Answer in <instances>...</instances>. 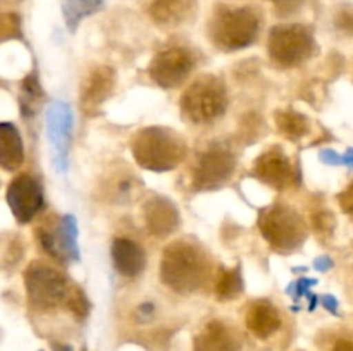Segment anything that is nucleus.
Listing matches in <instances>:
<instances>
[{
	"instance_id": "f257e3e1",
	"label": "nucleus",
	"mask_w": 353,
	"mask_h": 351,
	"mask_svg": "<svg viewBox=\"0 0 353 351\" xmlns=\"http://www.w3.org/2000/svg\"><path fill=\"white\" fill-rule=\"evenodd\" d=\"M210 274L205 251L190 241H174L164 248L161 260V281L179 295H190L203 288Z\"/></svg>"
},
{
	"instance_id": "f03ea898",
	"label": "nucleus",
	"mask_w": 353,
	"mask_h": 351,
	"mask_svg": "<svg viewBox=\"0 0 353 351\" xmlns=\"http://www.w3.org/2000/svg\"><path fill=\"white\" fill-rule=\"evenodd\" d=\"M131 153L140 167L169 172L186 158L188 148L176 131L162 126L143 127L131 140Z\"/></svg>"
},
{
	"instance_id": "7ed1b4c3",
	"label": "nucleus",
	"mask_w": 353,
	"mask_h": 351,
	"mask_svg": "<svg viewBox=\"0 0 353 351\" xmlns=\"http://www.w3.org/2000/svg\"><path fill=\"white\" fill-rule=\"evenodd\" d=\"M261 16L252 7L219 6L209 23V38L221 52H236L257 40Z\"/></svg>"
},
{
	"instance_id": "20e7f679",
	"label": "nucleus",
	"mask_w": 353,
	"mask_h": 351,
	"mask_svg": "<svg viewBox=\"0 0 353 351\" xmlns=\"http://www.w3.org/2000/svg\"><path fill=\"white\" fill-rule=\"evenodd\" d=\"M259 229L269 246L278 253L299 250L307 237L302 215L285 203H272L262 209L259 213Z\"/></svg>"
},
{
	"instance_id": "39448f33",
	"label": "nucleus",
	"mask_w": 353,
	"mask_h": 351,
	"mask_svg": "<svg viewBox=\"0 0 353 351\" xmlns=\"http://www.w3.org/2000/svg\"><path fill=\"white\" fill-rule=\"evenodd\" d=\"M179 107L188 123H214L228 109L226 85L216 76H202L183 93Z\"/></svg>"
},
{
	"instance_id": "423d86ee",
	"label": "nucleus",
	"mask_w": 353,
	"mask_h": 351,
	"mask_svg": "<svg viewBox=\"0 0 353 351\" xmlns=\"http://www.w3.org/2000/svg\"><path fill=\"white\" fill-rule=\"evenodd\" d=\"M268 52L278 67H296L316 52L312 31L303 24H279L269 33Z\"/></svg>"
},
{
	"instance_id": "0eeeda50",
	"label": "nucleus",
	"mask_w": 353,
	"mask_h": 351,
	"mask_svg": "<svg viewBox=\"0 0 353 351\" xmlns=\"http://www.w3.org/2000/svg\"><path fill=\"white\" fill-rule=\"evenodd\" d=\"M24 286L31 305L40 310H52L65 305L72 288L61 272L41 262H33L24 270Z\"/></svg>"
},
{
	"instance_id": "6e6552de",
	"label": "nucleus",
	"mask_w": 353,
	"mask_h": 351,
	"mask_svg": "<svg viewBox=\"0 0 353 351\" xmlns=\"http://www.w3.org/2000/svg\"><path fill=\"white\" fill-rule=\"evenodd\" d=\"M236 169V158L228 148L210 147L200 155L193 169V188L196 191H214L226 184Z\"/></svg>"
},
{
	"instance_id": "1a4fd4ad",
	"label": "nucleus",
	"mask_w": 353,
	"mask_h": 351,
	"mask_svg": "<svg viewBox=\"0 0 353 351\" xmlns=\"http://www.w3.org/2000/svg\"><path fill=\"white\" fill-rule=\"evenodd\" d=\"M193 65H195V58L192 52L181 47H171L159 52L152 58L148 65V76L161 88H178L192 74Z\"/></svg>"
},
{
	"instance_id": "9d476101",
	"label": "nucleus",
	"mask_w": 353,
	"mask_h": 351,
	"mask_svg": "<svg viewBox=\"0 0 353 351\" xmlns=\"http://www.w3.org/2000/svg\"><path fill=\"white\" fill-rule=\"evenodd\" d=\"M7 203L19 224H28L43 209V188L34 176L23 172L9 182Z\"/></svg>"
},
{
	"instance_id": "9b49d317",
	"label": "nucleus",
	"mask_w": 353,
	"mask_h": 351,
	"mask_svg": "<svg viewBox=\"0 0 353 351\" xmlns=\"http://www.w3.org/2000/svg\"><path fill=\"white\" fill-rule=\"evenodd\" d=\"M72 133V112L68 103L54 102L47 109V134L54 151V164L61 172L68 169L69 145Z\"/></svg>"
},
{
	"instance_id": "f8f14e48",
	"label": "nucleus",
	"mask_w": 353,
	"mask_h": 351,
	"mask_svg": "<svg viewBox=\"0 0 353 351\" xmlns=\"http://www.w3.org/2000/svg\"><path fill=\"white\" fill-rule=\"evenodd\" d=\"M41 248L61 262H78V222L74 215H64L54 231L38 229Z\"/></svg>"
},
{
	"instance_id": "ddd939ff",
	"label": "nucleus",
	"mask_w": 353,
	"mask_h": 351,
	"mask_svg": "<svg viewBox=\"0 0 353 351\" xmlns=\"http://www.w3.org/2000/svg\"><path fill=\"white\" fill-rule=\"evenodd\" d=\"M254 176L259 181L278 189V191L290 188L293 184V179H295L292 160L281 150V147H272L271 150L264 151L255 160Z\"/></svg>"
},
{
	"instance_id": "4468645a",
	"label": "nucleus",
	"mask_w": 353,
	"mask_h": 351,
	"mask_svg": "<svg viewBox=\"0 0 353 351\" xmlns=\"http://www.w3.org/2000/svg\"><path fill=\"white\" fill-rule=\"evenodd\" d=\"M145 226L155 237H168L176 233L181 224L179 210L174 203L164 196H154L143 206Z\"/></svg>"
},
{
	"instance_id": "2eb2a0df",
	"label": "nucleus",
	"mask_w": 353,
	"mask_h": 351,
	"mask_svg": "<svg viewBox=\"0 0 353 351\" xmlns=\"http://www.w3.org/2000/svg\"><path fill=\"white\" fill-rule=\"evenodd\" d=\"M116 86V74L107 65H99L93 69L81 85V110L88 116L97 114L99 107L112 95Z\"/></svg>"
},
{
	"instance_id": "dca6fc26",
	"label": "nucleus",
	"mask_w": 353,
	"mask_h": 351,
	"mask_svg": "<svg viewBox=\"0 0 353 351\" xmlns=\"http://www.w3.org/2000/svg\"><path fill=\"white\" fill-rule=\"evenodd\" d=\"M110 255L116 270L124 277H137L147 265V255L143 248L128 237H116L110 246Z\"/></svg>"
},
{
	"instance_id": "f3484780",
	"label": "nucleus",
	"mask_w": 353,
	"mask_h": 351,
	"mask_svg": "<svg viewBox=\"0 0 353 351\" xmlns=\"http://www.w3.org/2000/svg\"><path fill=\"white\" fill-rule=\"evenodd\" d=\"M279 310L268 299H259L248 306L245 313V326L259 339H268L281 327Z\"/></svg>"
},
{
	"instance_id": "a211bd4d",
	"label": "nucleus",
	"mask_w": 353,
	"mask_h": 351,
	"mask_svg": "<svg viewBox=\"0 0 353 351\" xmlns=\"http://www.w3.org/2000/svg\"><path fill=\"white\" fill-rule=\"evenodd\" d=\"M240 341L236 334L221 320H212L196 334L193 351H238Z\"/></svg>"
},
{
	"instance_id": "6ab92c4d",
	"label": "nucleus",
	"mask_w": 353,
	"mask_h": 351,
	"mask_svg": "<svg viewBox=\"0 0 353 351\" xmlns=\"http://www.w3.org/2000/svg\"><path fill=\"white\" fill-rule=\"evenodd\" d=\"M148 12L159 26L176 28L195 12V0H152Z\"/></svg>"
},
{
	"instance_id": "aec40b11",
	"label": "nucleus",
	"mask_w": 353,
	"mask_h": 351,
	"mask_svg": "<svg viewBox=\"0 0 353 351\" xmlns=\"http://www.w3.org/2000/svg\"><path fill=\"white\" fill-rule=\"evenodd\" d=\"M24 162V147L17 127L10 123L0 124V165L14 172Z\"/></svg>"
},
{
	"instance_id": "412c9836",
	"label": "nucleus",
	"mask_w": 353,
	"mask_h": 351,
	"mask_svg": "<svg viewBox=\"0 0 353 351\" xmlns=\"http://www.w3.org/2000/svg\"><path fill=\"white\" fill-rule=\"evenodd\" d=\"M274 119L279 133L292 141L302 140L303 136H307V134L310 133L309 117L296 112V110L293 109L278 110V112L274 114Z\"/></svg>"
},
{
	"instance_id": "4be33fe9",
	"label": "nucleus",
	"mask_w": 353,
	"mask_h": 351,
	"mask_svg": "<svg viewBox=\"0 0 353 351\" xmlns=\"http://www.w3.org/2000/svg\"><path fill=\"white\" fill-rule=\"evenodd\" d=\"M105 0H64L62 2V14H64L65 26L69 31H76L78 24L85 17L95 14Z\"/></svg>"
},
{
	"instance_id": "5701e85b",
	"label": "nucleus",
	"mask_w": 353,
	"mask_h": 351,
	"mask_svg": "<svg viewBox=\"0 0 353 351\" xmlns=\"http://www.w3.org/2000/svg\"><path fill=\"white\" fill-rule=\"evenodd\" d=\"M243 291V277L240 267L224 268L221 267L216 281V296L219 301H231Z\"/></svg>"
},
{
	"instance_id": "b1692460",
	"label": "nucleus",
	"mask_w": 353,
	"mask_h": 351,
	"mask_svg": "<svg viewBox=\"0 0 353 351\" xmlns=\"http://www.w3.org/2000/svg\"><path fill=\"white\" fill-rule=\"evenodd\" d=\"M43 96V89L38 85V79L34 74H30L24 78L23 86H21V110H23L24 117L33 116L34 110H37V103L40 102V98Z\"/></svg>"
},
{
	"instance_id": "393cba45",
	"label": "nucleus",
	"mask_w": 353,
	"mask_h": 351,
	"mask_svg": "<svg viewBox=\"0 0 353 351\" xmlns=\"http://www.w3.org/2000/svg\"><path fill=\"white\" fill-rule=\"evenodd\" d=\"M65 306H68L69 312L72 313L78 319H85L90 312V303L86 299L85 292L78 288H71V292H69V298L65 301Z\"/></svg>"
},
{
	"instance_id": "a878e982",
	"label": "nucleus",
	"mask_w": 353,
	"mask_h": 351,
	"mask_svg": "<svg viewBox=\"0 0 353 351\" xmlns=\"http://www.w3.org/2000/svg\"><path fill=\"white\" fill-rule=\"evenodd\" d=\"M316 284H317L316 279L303 277V279H300V281L292 282V284L286 288V292H288V295H292L295 299H299L300 296H309L310 295L309 289Z\"/></svg>"
},
{
	"instance_id": "bb28decb",
	"label": "nucleus",
	"mask_w": 353,
	"mask_h": 351,
	"mask_svg": "<svg viewBox=\"0 0 353 351\" xmlns=\"http://www.w3.org/2000/svg\"><path fill=\"white\" fill-rule=\"evenodd\" d=\"M314 227H316L319 233H331L334 227V215L327 210L319 212L314 215Z\"/></svg>"
},
{
	"instance_id": "cd10ccee",
	"label": "nucleus",
	"mask_w": 353,
	"mask_h": 351,
	"mask_svg": "<svg viewBox=\"0 0 353 351\" xmlns=\"http://www.w3.org/2000/svg\"><path fill=\"white\" fill-rule=\"evenodd\" d=\"M302 3L303 0H274V9L279 16L286 17L295 14L302 7Z\"/></svg>"
},
{
	"instance_id": "c85d7f7f",
	"label": "nucleus",
	"mask_w": 353,
	"mask_h": 351,
	"mask_svg": "<svg viewBox=\"0 0 353 351\" xmlns=\"http://www.w3.org/2000/svg\"><path fill=\"white\" fill-rule=\"evenodd\" d=\"M338 203H340L341 210H343L345 213H350V215H353V182L352 184H348L347 188L338 195Z\"/></svg>"
},
{
	"instance_id": "c756f323",
	"label": "nucleus",
	"mask_w": 353,
	"mask_h": 351,
	"mask_svg": "<svg viewBox=\"0 0 353 351\" xmlns=\"http://www.w3.org/2000/svg\"><path fill=\"white\" fill-rule=\"evenodd\" d=\"M336 26L353 34V9H343L336 16Z\"/></svg>"
},
{
	"instance_id": "7c9ffc66",
	"label": "nucleus",
	"mask_w": 353,
	"mask_h": 351,
	"mask_svg": "<svg viewBox=\"0 0 353 351\" xmlns=\"http://www.w3.org/2000/svg\"><path fill=\"white\" fill-rule=\"evenodd\" d=\"M321 160H323L324 164H330V165H341L343 164V155L331 150V148H326V150L321 151Z\"/></svg>"
},
{
	"instance_id": "2f4dec72",
	"label": "nucleus",
	"mask_w": 353,
	"mask_h": 351,
	"mask_svg": "<svg viewBox=\"0 0 353 351\" xmlns=\"http://www.w3.org/2000/svg\"><path fill=\"white\" fill-rule=\"evenodd\" d=\"M321 303H323V306L327 310V312H331V313H334V315H336V313H338V299L334 298V296H331V295L321 296Z\"/></svg>"
},
{
	"instance_id": "473e14b6",
	"label": "nucleus",
	"mask_w": 353,
	"mask_h": 351,
	"mask_svg": "<svg viewBox=\"0 0 353 351\" xmlns=\"http://www.w3.org/2000/svg\"><path fill=\"white\" fill-rule=\"evenodd\" d=\"M314 267H316L319 272H326L333 267V260H331L330 257H319L316 258V262H314Z\"/></svg>"
},
{
	"instance_id": "72a5a7b5",
	"label": "nucleus",
	"mask_w": 353,
	"mask_h": 351,
	"mask_svg": "<svg viewBox=\"0 0 353 351\" xmlns=\"http://www.w3.org/2000/svg\"><path fill=\"white\" fill-rule=\"evenodd\" d=\"M333 351H353V341L340 339L334 343Z\"/></svg>"
},
{
	"instance_id": "f704fd0d",
	"label": "nucleus",
	"mask_w": 353,
	"mask_h": 351,
	"mask_svg": "<svg viewBox=\"0 0 353 351\" xmlns=\"http://www.w3.org/2000/svg\"><path fill=\"white\" fill-rule=\"evenodd\" d=\"M343 165H348V167H353V148H348L347 153L343 155Z\"/></svg>"
},
{
	"instance_id": "c9c22d12",
	"label": "nucleus",
	"mask_w": 353,
	"mask_h": 351,
	"mask_svg": "<svg viewBox=\"0 0 353 351\" xmlns=\"http://www.w3.org/2000/svg\"><path fill=\"white\" fill-rule=\"evenodd\" d=\"M54 351H72L71 346H54Z\"/></svg>"
}]
</instances>
